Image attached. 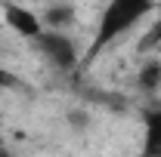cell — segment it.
Listing matches in <instances>:
<instances>
[{
    "label": "cell",
    "instance_id": "obj_2",
    "mask_svg": "<svg viewBox=\"0 0 161 157\" xmlns=\"http://www.w3.org/2000/svg\"><path fill=\"white\" fill-rule=\"evenodd\" d=\"M37 49L43 53V59L50 62V65H56L59 71H71L75 62H78L75 43L65 37V34H59V31H43L37 37Z\"/></svg>",
    "mask_w": 161,
    "mask_h": 157
},
{
    "label": "cell",
    "instance_id": "obj_7",
    "mask_svg": "<svg viewBox=\"0 0 161 157\" xmlns=\"http://www.w3.org/2000/svg\"><path fill=\"white\" fill-rule=\"evenodd\" d=\"M16 86H19V77H16L13 71L0 68V89H16Z\"/></svg>",
    "mask_w": 161,
    "mask_h": 157
},
{
    "label": "cell",
    "instance_id": "obj_3",
    "mask_svg": "<svg viewBox=\"0 0 161 157\" xmlns=\"http://www.w3.org/2000/svg\"><path fill=\"white\" fill-rule=\"evenodd\" d=\"M3 19L6 25L19 34V37H28V40H37L43 34V28H40V19L31 13V9H25L19 3H3Z\"/></svg>",
    "mask_w": 161,
    "mask_h": 157
},
{
    "label": "cell",
    "instance_id": "obj_5",
    "mask_svg": "<svg viewBox=\"0 0 161 157\" xmlns=\"http://www.w3.org/2000/svg\"><path fill=\"white\" fill-rule=\"evenodd\" d=\"M43 22L50 25V31H59V28H65V25L75 22V6L71 3H53L43 13Z\"/></svg>",
    "mask_w": 161,
    "mask_h": 157
},
{
    "label": "cell",
    "instance_id": "obj_6",
    "mask_svg": "<svg viewBox=\"0 0 161 157\" xmlns=\"http://www.w3.org/2000/svg\"><path fill=\"white\" fill-rule=\"evenodd\" d=\"M136 83H140V89H146V93H158V86H161V62L158 59L146 62L140 68V74H136Z\"/></svg>",
    "mask_w": 161,
    "mask_h": 157
},
{
    "label": "cell",
    "instance_id": "obj_1",
    "mask_svg": "<svg viewBox=\"0 0 161 157\" xmlns=\"http://www.w3.org/2000/svg\"><path fill=\"white\" fill-rule=\"evenodd\" d=\"M152 9H155V0H108L99 16V28H96L90 56H96L102 46H108L112 40L127 34L133 25H140Z\"/></svg>",
    "mask_w": 161,
    "mask_h": 157
},
{
    "label": "cell",
    "instance_id": "obj_4",
    "mask_svg": "<svg viewBox=\"0 0 161 157\" xmlns=\"http://www.w3.org/2000/svg\"><path fill=\"white\" fill-rule=\"evenodd\" d=\"M142 154L146 157L161 154V108L146 111V117H142Z\"/></svg>",
    "mask_w": 161,
    "mask_h": 157
},
{
    "label": "cell",
    "instance_id": "obj_8",
    "mask_svg": "<svg viewBox=\"0 0 161 157\" xmlns=\"http://www.w3.org/2000/svg\"><path fill=\"white\" fill-rule=\"evenodd\" d=\"M0 157H9V151H6V148H0Z\"/></svg>",
    "mask_w": 161,
    "mask_h": 157
}]
</instances>
